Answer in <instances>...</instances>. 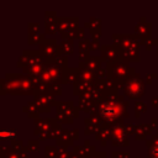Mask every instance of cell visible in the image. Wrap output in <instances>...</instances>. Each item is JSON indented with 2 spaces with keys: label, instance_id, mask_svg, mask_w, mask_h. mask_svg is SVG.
<instances>
[{
  "label": "cell",
  "instance_id": "6da1fadb",
  "mask_svg": "<svg viewBox=\"0 0 158 158\" xmlns=\"http://www.w3.org/2000/svg\"><path fill=\"white\" fill-rule=\"evenodd\" d=\"M130 100L125 99V95L118 94L117 89L100 91V98L95 104V107L90 115L99 117L102 123L111 127L125 123L126 118H130Z\"/></svg>",
  "mask_w": 158,
  "mask_h": 158
},
{
  "label": "cell",
  "instance_id": "7a4b0ae2",
  "mask_svg": "<svg viewBox=\"0 0 158 158\" xmlns=\"http://www.w3.org/2000/svg\"><path fill=\"white\" fill-rule=\"evenodd\" d=\"M36 84L31 77L23 73H6L0 79V95H32L35 96Z\"/></svg>",
  "mask_w": 158,
  "mask_h": 158
},
{
  "label": "cell",
  "instance_id": "3957f363",
  "mask_svg": "<svg viewBox=\"0 0 158 158\" xmlns=\"http://www.w3.org/2000/svg\"><path fill=\"white\" fill-rule=\"evenodd\" d=\"M112 44H115L122 53L123 59L128 62L138 63L141 62L139 49H141V38L133 33H112L111 35Z\"/></svg>",
  "mask_w": 158,
  "mask_h": 158
},
{
  "label": "cell",
  "instance_id": "277c9868",
  "mask_svg": "<svg viewBox=\"0 0 158 158\" xmlns=\"http://www.w3.org/2000/svg\"><path fill=\"white\" fill-rule=\"evenodd\" d=\"M105 69L107 72V79L114 80L118 89H123L125 81L136 73V69L130 67V62L127 59L106 63Z\"/></svg>",
  "mask_w": 158,
  "mask_h": 158
},
{
  "label": "cell",
  "instance_id": "5b68a950",
  "mask_svg": "<svg viewBox=\"0 0 158 158\" xmlns=\"http://www.w3.org/2000/svg\"><path fill=\"white\" fill-rule=\"evenodd\" d=\"M123 95L131 100H136L139 101V99L144 95L146 93V80L142 79L141 73H135L133 75H131L123 85Z\"/></svg>",
  "mask_w": 158,
  "mask_h": 158
},
{
  "label": "cell",
  "instance_id": "8992f818",
  "mask_svg": "<svg viewBox=\"0 0 158 158\" xmlns=\"http://www.w3.org/2000/svg\"><path fill=\"white\" fill-rule=\"evenodd\" d=\"M62 70L59 67H57L53 63H46V67L38 78L40 83L49 86L53 84H62Z\"/></svg>",
  "mask_w": 158,
  "mask_h": 158
},
{
  "label": "cell",
  "instance_id": "52a82bcc",
  "mask_svg": "<svg viewBox=\"0 0 158 158\" xmlns=\"http://www.w3.org/2000/svg\"><path fill=\"white\" fill-rule=\"evenodd\" d=\"M37 64H46V58L41 54L40 51H23L22 54L19 57V60L16 63L17 68H27Z\"/></svg>",
  "mask_w": 158,
  "mask_h": 158
},
{
  "label": "cell",
  "instance_id": "ba28073f",
  "mask_svg": "<svg viewBox=\"0 0 158 158\" xmlns=\"http://www.w3.org/2000/svg\"><path fill=\"white\" fill-rule=\"evenodd\" d=\"M40 52L41 54L46 58V63H51L58 57V51H59V44L54 38H46L44 42H42L40 46Z\"/></svg>",
  "mask_w": 158,
  "mask_h": 158
},
{
  "label": "cell",
  "instance_id": "9c48e42d",
  "mask_svg": "<svg viewBox=\"0 0 158 158\" xmlns=\"http://www.w3.org/2000/svg\"><path fill=\"white\" fill-rule=\"evenodd\" d=\"M112 132V146L114 147H128V135L126 132V123H118L111 128Z\"/></svg>",
  "mask_w": 158,
  "mask_h": 158
},
{
  "label": "cell",
  "instance_id": "30bf717a",
  "mask_svg": "<svg viewBox=\"0 0 158 158\" xmlns=\"http://www.w3.org/2000/svg\"><path fill=\"white\" fill-rule=\"evenodd\" d=\"M135 33L141 38V44H146L147 41L152 40V23L146 16L139 17V21L135 26Z\"/></svg>",
  "mask_w": 158,
  "mask_h": 158
},
{
  "label": "cell",
  "instance_id": "8fae6325",
  "mask_svg": "<svg viewBox=\"0 0 158 158\" xmlns=\"http://www.w3.org/2000/svg\"><path fill=\"white\" fill-rule=\"evenodd\" d=\"M100 57L102 58V62H105V63L117 62V60L123 59L122 53L120 52V49H118L115 44H109V43L101 44V48H100Z\"/></svg>",
  "mask_w": 158,
  "mask_h": 158
},
{
  "label": "cell",
  "instance_id": "7c38bea8",
  "mask_svg": "<svg viewBox=\"0 0 158 158\" xmlns=\"http://www.w3.org/2000/svg\"><path fill=\"white\" fill-rule=\"evenodd\" d=\"M33 101L37 104L38 109H40V114H48L51 112L52 107L56 106L57 100L51 96L47 93H41V94H36L33 96Z\"/></svg>",
  "mask_w": 158,
  "mask_h": 158
},
{
  "label": "cell",
  "instance_id": "4fadbf2b",
  "mask_svg": "<svg viewBox=\"0 0 158 158\" xmlns=\"http://www.w3.org/2000/svg\"><path fill=\"white\" fill-rule=\"evenodd\" d=\"M54 107H56V114H62V115L69 116L72 118H77L79 116V111H80V109L74 105L73 100H68V101L59 100L56 102Z\"/></svg>",
  "mask_w": 158,
  "mask_h": 158
},
{
  "label": "cell",
  "instance_id": "5bb4252c",
  "mask_svg": "<svg viewBox=\"0 0 158 158\" xmlns=\"http://www.w3.org/2000/svg\"><path fill=\"white\" fill-rule=\"evenodd\" d=\"M79 139V130H63L62 133L59 135V137L56 139V146L57 147H65V148H69V147H73L74 146V142Z\"/></svg>",
  "mask_w": 158,
  "mask_h": 158
},
{
  "label": "cell",
  "instance_id": "9a60e30c",
  "mask_svg": "<svg viewBox=\"0 0 158 158\" xmlns=\"http://www.w3.org/2000/svg\"><path fill=\"white\" fill-rule=\"evenodd\" d=\"M58 121L56 120V117H40V115L37 117L33 118V125H35V128H33V135L36 136H40L42 132H47V131H51V128L57 123Z\"/></svg>",
  "mask_w": 158,
  "mask_h": 158
},
{
  "label": "cell",
  "instance_id": "2e32d148",
  "mask_svg": "<svg viewBox=\"0 0 158 158\" xmlns=\"http://www.w3.org/2000/svg\"><path fill=\"white\" fill-rule=\"evenodd\" d=\"M57 22H58V32L60 35L69 32L72 30H77L79 27V17L77 16H73V17L58 16Z\"/></svg>",
  "mask_w": 158,
  "mask_h": 158
},
{
  "label": "cell",
  "instance_id": "e0dca14e",
  "mask_svg": "<svg viewBox=\"0 0 158 158\" xmlns=\"http://www.w3.org/2000/svg\"><path fill=\"white\" fill-rule=\"evenodd\" d=\"M84 28L89 30L91 35V40L94 41H100L101 37V19L100 17H89V21L84 22Z\"/></svg>",
  "mask_w": 158,
  "mask_h": 158
},
{
  "label": "cell",
  "instance_id": "ac0fdd59",
  "mask_svg": "<svg viewBox=\"0 0 158 158\" xmlns=\"http://www.w3.org/2000/svg\"><path fill=\"white\" fill-rule=\"evenodd\" d=\"M58 15L56 11H46L44 12V33L46 35H56L58 32Z\"/></svg>",
  "mask_w": 158,
  "mask_h": 158
},
{
  "label": "cell",
  "instance_id": "d6986e66",
  "mask_svg": "<svg viewBox=\"0 0 158 158\" xmlns=\"http://www.w3.org/2000/svg\"><path fill=\"white\" fill-rule=\"evenodd\" d=\"M81 69L79 67H68L62 70V85L74 84L80 78Z\"/></svg>",
  "mask_w": 158,
  "mask_h": 158
},
{
  "label": "cell",
  "instance_id": "ffe728a7",
  "mask_svg": "<svg viewBox=\"0 0 158 158\" xmlns=\"http://www.w3.org/2000/svg\"><path fill=\"white\" fill-rule=\"evenodd\" d=\"M102 58L100 56H90L85 62H78V67L80 69H88L91 72H99L102 65Z\"/></svg>",
  "mask_w": 158,
  "mask_h": 158
},
{
  "label": "cell",
  "instance_id": "44dd1931",
  "mask_svg": "<svg viewBox=\"0 0 158 158\" xmlns=\"http://www.w3.org/2000/svg\"><path fill=\"white\" fill-rule=\"evenodd\" d=\"M111 128H112L111 126L102 123V125L100 126L99 131L95 133V139H96L102 147H105V146L109 143V141H112V132H111Z\"/></svg>",
  "mask_w": 158,
  "mask_h": 158
},
{
  "label": "cell",
  "instance_id": "7402d4cb",
  "mask_svg": "<svg viewBox=\"0 0 158 158\" xmlns=\"http://www.w3.org/2000/svg\"><path fill=\"white\" fill-rule=\"evenodd\" d=\"M152 135H153V130L149 123L136 125V130H135V135H133L136 141H147L148 137H151Z\"/></svg>",
  "mask_w": 158,
  "mask_h": 158
},
{
  "label": "cell",
  "instance_id": "603a6c76",
  "mask_svg": "<svg viewBox=\"0 0 158 158\" xmlns=\"http://www.w3.org/2000/svg\"><path fill=\"white\" fill-rule=\"evenodd\" d=\"M147 158H158V136L153 133L147 141Z\"/></svg>",
  "mask_w": 158,
  "mask_h": 158
},
{
  "label": "cell",
  "instance_id": "cb8c5ba5",
  "mask_svg": "<svg viewBox=\"0 0 158 158\" xmlns=\"http://www.w3.org/2000/svg\"><path fill=\"white\" fill-rule=\"evenodd\" d=\"M74 53V41L73 40H62L59 43V51H58V57L59 56H72Z\"/></svg>",
  "mask_w": 158,
  "mask_h": 158
},
{
  "label": "cell",
  "instance_id": "d4e9b609",
  "mask_svg": "<svg viewBox=\"0 0 158 158\" xmlns=\"http://www.w3.org/2000/svg\"><path fill=\"white\" fill-rule=\"evenodd\" d=\"M94 85H95V84H89V83H86V81H84V80H81V79H78V80L73 84V95L79 98V96L83 95L85 91H88L89 89H91Z\"/></svg>",
  "mask_w": 158,
  "mask_h": 158
},
{
  "label": "cell",
  "instance_id": "484cf974",
  "mask_svg": "<svg viewBox=\"0 0 158 158\" xmlns=\"http://www.w3.org/2000/svg\"><path fill=\"white\" fill-rule=\"evenodd\" d=\"M46 64H37V65H32V67H27L22 69L23 74H27L28 77H31L32 79H38L44 69Z\"/></svg>",
  "mask_w": 158,
  "mask_h": 158
},
{
  "label": "cell",
  "instance_id": "4316f807",
  "mask_svg": "<svg viewBox=\"0 0 158 158\" xmlns=\"http://www.w3.org/2000/svg\"><path fill=\"white\" fill-rule=\"evenodd\" d=\"M46 40V33H28V37H27V43L31 44V46H35V44H41L42 42H44Z\"/></svg>",
  "mask_w": 158,
  "mask_h": 158
},
{
  "label": "cell",
  "instance_id": "83f0119b",
  "mask_svg": "<svg viewBox=\"0 0 158 158\" xmlns=\"http://www.w3.org/2000/svg\"><path fill=\"white\" fill-rule=\"evenodd\" d=\"M81 80L89 83V84H95L96 83V73L95 72H91V70H88V69H81V73H80V78Z\"/></svg>",
  "mask_w": 158,
  "mask_h": 158
},
{
  "label": "cell",
  "instance_id": "f1b7e54d",
  "mask_svg": "<svg viewBox=\"0 0 158 158\" xmlns=\"http://www.w3.org/2000/svg\"><path fill=\"white\" fill-rule=\"evenodd\" d=\"M27 106H28V112H27V115H28L30 118H35V117H37V116L40 115V109H38L37 104H36L33 100H32V101H28Z\"/></svg>",
  "mask_w": 158,
  "mask_h": 158
},
{
  "label": "cell",
  "instance_id": "f546056e",
  "mask_svg": "<svg viewBox=\"0 0 158 158\" xmlns=\"http://www.w3.org/2000/svg\"><path fill=\"white\" fill-rule=\"evenodd\" d=\"M46 93L49 94V95L53 96V98L60 96V95H62V84H53V85H49Z\"/></svg>",
  "mask_w": 158,
  "mask_h": 158
},
{
  "label": "cell",
  "instance_id": "4dcf8cb0",
  "mask_svg": "<svg viewBox=\"0 0 158 158\" xmlns=\"http://www.w3.org/2000/svg\"><path fill=\"white\" fill-rule=\"evenodd\" d=\"M147 111V105L143 101H136L135 102V117L139 118L142 114Z\"/></svg>",
  "mask_w": 158,
  "mask_h": 158
},
{
  "label": "cell",
  "instance_id": "1f68e13d",
  "mask_svg": "<svg viewBox=\"0 0 158 158\" xmlns=\"http://www.w3.org/2000/svg\"><path fill=\"white\" fill-rule=\"evenodd\" d=\"M84 123L85 126H95V127H100L102 125V121L96 117V116H93V115H89L88 117L84 118Z\"/></svg>",
  "mask_w": 158,
  "mask_h": 158
},
{
  "label": "cell",
  "instance_id": "d6a6232c",
  "mask_svg": "<svg viewBox=\"0 0 158 158\" xmlns=\"http://www.w3.org/2000/svg\"><path fill=\"white\" fill-rule=\"evenodd\" d=\"M44 158H58V147L57 146H46L44 147Z\"/></svg>",
  "mask_w": 158,
  "mask_h": 158
},
{
  "label": "cell",
  "instance_id": "836d02e7",
  "mask_svg": "<svg viewBox=\"0 0 158 158\" xmlns=\"http://www.w3.org/2000/svg\"><path fill=\"white\" fill-rule=\"evenodd\" d=\"M23 148L26 152H40V141L38 139H30Z\"/></svg>",
  "mask_w": 158,
  "mask_h": 158
},
{
  "label": "cell",
  "instance_id": "e575fe53",
  "mask_svg": "<svg viewBox=\"0 0 158 158\" xmlns=\"http://www.w3.org/2000/svg\"><path fill=\"white\" fill-rule=\"evenodd\" d=\"M51 63L56 64V65L59 67L60 69H65V68H68V57H67V56H59V57H57L54 60H52Z\"/></svg>",
  "mask_w": 158,
  "mask_h": 158
},
{
  "label": "cell",
  "instance_id": "d590c367",
  "mask_svg": "<svg viewBox=\"0 0 158 158\" xmlns=\"http://www.w3.org/2000/svg\"><path fill=\"white\" fill-rule=\"evenodd\" d=\"M56 120L60 125H72L74 122V118H72L69 116H65V115H62V114H56Z\"/></svg>",
  "mask_w": 158,
  "mask_h": 158
},
{
  "label": "cell",
  "instance_id": "8d00e7d4",
  "mask_svg": "<svg viewBox=\"0 0 158 158\" xmlns=\"http://www.w3.org/2000/svg\"><path fill=\"white\" fill-rule=\"evenodd\" d=\"M10 146H11L12 151H21V149H23V147H25L23 141L20 139V138H15V139L10 141Z\"/></svg>",
  "mask_w": 158,
  "mask_h": 158
},
{
  "label": "cell",
  "instance_id": "74e56055",
  "mask_svg": "<svg viewBox=\"0 0 158 158\" xmlns=\"http://www.w3.org/2000/svg\"><path fill=\"white\" fill-rule=\"evenodd\" d=\"M90 42L91 41L86 40V38L80 41V42H78V51H88V52H90Z\"/></svg>",
  "mask_w": 158,
  "mask_h": 158
},
{
  "label": "cell",
  "instance_id": "f35d334b",
  "mask_svg": "<svg viewBox=\"0 0 158 158\" xmlns=\"http://www.w3.org/2000/svg\"><path fill=\"white\" fill-rule=\"evenodd\" d=\"M15 135H16L15 131H1V132H0L1 139H10V141H12V139L16 138Z\"/></svg>",
  "mask_w": 158,
  "mask_h": 158
},
{
  "label": "cell",
  "instance_id": "ab89813d",
  "mask_svg": "<svg viewBox=\"0 0 158 158\" xmlns=\"http://www.w3.org/2000/svg\"><path fill=\"white\" fill-rule=\"evenodd\" d=\"M111 158H130V152L125 151H114L111 153Z\"/></svg>",
  "mask_w": 158,
  "mask_h": 158
},
{
  "label": "cell",
  "instance_id": "60d3db41",
  "mask_svg": "<svg viewBox=\"0 0 158 158\" xmlns=\"http://www.w3.org/2000/svg\"><path fill=\"white\" fill-rule=\"evenodd\" d=\"M28 33H38L40 32V23L38 22H28Z\"/></svg>",
  "mask_w": 158,
  "mask_h": 158
},
{
  "label": "cell",
  "instance_id": "b9f144b4",
  "mask_svg": "<svg viewBox=\"0 0 158 158\" xmlns=\"http://www.w3.org/2000/svg\"><path fill=\"white\" fill-rule=\"evenodd\" d=\"M75 40H78L79 42L85 40V28L83 27H78L75 31Z\"/></svg>",
  "mask_w": 158,
  "mask_h": 158
},
{
  "label": "cell",
  "instance_id": "7bdbcfd3",
  "mask_svg": "<svg viewBox=\"0 0 158 158\" xmlns=\"http://www.w3.org/2000/svg\"><path fill=\"white\" fill-rule=\"evenodd\" d=\"M90 56L91 54L88 51H78V60L79 62H85Z\"/></svg>",
  "mask_w": 158,
  "mask_h": 158
},
{
  "label": "cell",
  "instance_id": "ee69618b",
  "mask_svg": "<svg viewBox=\"0 0 158 158\" xmlns=\"http://www.w3.org/2000/svg\"><path fill=\"white\" fill-rule=\"evenodd\" d=\"M12 151L11 146H1L0 147V158H6L7 154Z\"/></svg>",
  "mask_w": 158,
  "mask_h": 158
},
{
  "label": "cell",
  "instance_id": "f6af8a7d",
  "mask_svg": "<svg viewBox=\"0 0 158 158\" xmlns=\"http://www.w3.org/2000/svg\"><path fill=\"white\" fill-rule=\"evenodd\" d=\"M58 158H69V151L65 147H58Z\"/></svg>",
  "mask_w": 158,
  "mask_h": 158
},
{
  "label": "cell",
  "instance_id": "bcb514c9",
  "mask_svg": "<svg viewBox=\"0 0 158 158\" xmlns=\"http://www.w3.org/2000/svg\"><path fill=\"white\" fill-rule=\"evenodd\" d=\"M100 127H95V126H85L84 128V135L88 136V135H91V133H96L99 131Z\"/></svg>",
  "mask_w": 158,
  "mask_h": 158
},
{
  "label": "cell",
  "instance_id": "7dc6e473",
  "mask_svg": "<svg viewBox=\"0 0 158 158\" xmlns=\"http://www.w3.org/2000/svg\"><path fill=\"white\" fill-rule=\"evenodd\" d=\"M88 158H107V153L105 151H96Z\"/></svg>",
  "mask_w": 158,
  "mask_h": 158
},
{
  "label": "cell",
  "instance_id": "c3c4849f",
  "mask_svg": "<svg viewBox=\"0 0 158 158\" xmlns=\"http://www.w3.org/2000/svg\"><path fill=\"white\" fill-rule=\"evenodd\" d=\"M100 48H101V43H100V41H94V40H91V42H90V51H100Z\"/></svg>",
  "mask_w": 158,
  "mask_h": 158
},
{
  "label": "cell",
  "instance_id": "681fc988",
  "mask_svg": "<svg viewBox=\"0 0 158 158\" xmlns=\"http://www.w3.org/2000/svg\"><path fill=\"white\" fill-rule=\"evenodd\" d=\"M135 130H136V125L135 123H126V132L127 135H135Z\"/></svg>",
  "mask_w": 158,
  "mask_h": 158
},
{
  "label": "cell",
  "instance_id": "f907efd6",
  "mask_svg": "<svg viewBox=\"0 0 158 158\" xmlns=\"http://www.w3.org/2000/svg\"><path fill=\"white\" fill-rule=\"evenodd\" d=\"M157 75H158L157 73H147L146 74V84H152L153 79H156Z\"/></svg>",
  "mask_w": 158,
  "mask_h": 158
},
{
  "label": "cell",
  "instance_id": "816d5d0a",
  "mask_svg": "<svg viewBox=\"0 0 158 158\" xmlns=\"http://www.w3.org/2000/svg\"><path fill=\"white\" fill-rule=\"evenodd\" d=\"M149 125H151V127H152L153 131H154V130H158V118H157V117H153V118L151 120Z\"/></svg>",
  "mask_w": 158,
  "mask_h": 158
},
{
  "label": "cell",
  "instance_id": "f5cc1de1",
  "mask_svg": "<svg viewBox=\"0 0 158 158\" xmlns=\"http://www.w3.org/2000/svg\"><path fill=\"white\" fill-rule=\"evenodd\" d=\"M153 46H154V40H153V38H152V40H149V41H147V42H146V44H144L146 51H151V49L153 48Z\"/></svg>",
  "mask_w": 158,
  "mask_h": 158
},
{
  "label": "cell",
  "instance_id": "db71d44e",
  "mask_svg": "<svg viewBox=\"0 0 158 158\" xmlns=\"http://www.w3.org/2000/svg\"><path fill=\"white\" fill-rule=\"evenodd\" d=\"M151 105H152L153 107H158V94L154 95V96L151 99Z\"/></svg>",
  "mask_w": 158,
  "mask_h": 158
},
{
  "label": "cell",
  "instance_id": "11a10c76",
  "mask_svg": "<svg viewBox=\"0 0 158 158\" xmlns=\"http://www.w3.org/2000/svg\"><path fill=\"white\" fill-rule=\"evenodd\" d=\"M6 158H20V154H19V152H16V151H11V152L7 154Z\"/></svg>",
  "mask_w": 158,
  "mask_h": 158
},
{
  "label": "cell",
  "instance_id": "9f6ffc18",
  "mask_svg": "<svg viewBox=\"0 0 158 158\" xmlns=\"http://www.w3.org/2000/svg\"><path fill=\"white\" fill-rule=\"evenodd\" d=\"M69 158H81V157H79L77 153H74L73 151H69Z\"/></svg>",
  "mask_w": 158,
  "mask_h": 158
},
{
  "label": "cell",
  "instance_id": "6f0895ef",
  "mask_svg": "<svg viewBox=\"0 0 158 158\" xmlns=\"http://www.w3.org/2000/svg\"><path fill=\"white\" fill-rule=\"evenodd\" d=\"M83 144H84V146H86V147H90V146H93V144L90 143V139H85V141L83 142Z\"/></svg>",
  "mask_w": 158,
  "mask_h": 158
},
{
  "label": "cell",
  "instance_id": "680465c9",
  "mask_svg": "<svg viewBox=\"0 0 158 158\" xmlns=\"http://www.w3.org/2000/svg\"><path fill=\"white\" fill-rule=\"evenodd\" d=\"M154 40V46H157V56H158V38H153Z\"/></svg>",
  "mask_w": 158,
  "mask_h": 158
},
{
  "label": "cell",
  "instance_id": "91938a15",
  "mask_svg": "<svg viewBox=\"0 0 158 158\" xmlns=\"http://www.w3.org/2000/svg\"><path fill=\"white\" fill-rule=\"evenodd\" d=\"M22 111L27 114V112H28V106H27V105H26V106H23V107H22Z\"/></svg>",
  "mask_w": 158,
  "mask_h": 158
},
{
  "label": "cell",
  "instance_id": "94428289",
  "mask_svg": "<svg viewBox=\"0 0 158 158\" xmlns=\"http://www.w3.org/2000/svg\"><path fill=\"white\" fill-rule=\"evenodd\" d=\"M156 135H157V136H158V130H157V132H156Z\"/></svg>",
  "mask_w": 158,
  "mask_h": 158
}]
</instances>
